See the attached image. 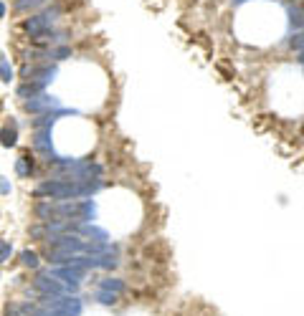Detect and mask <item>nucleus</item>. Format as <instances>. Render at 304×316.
Instances as JSON below:
<instances>
[{"mask_svg":"<svg viewBox=\"0 0 304 316\" xmlns=\"http://www.w3.org/2000/svg\"><path fill=\"white\" fill-rule=\"evenodd\" d=\"M15 142V132H3V144L8 147V144H13Z\"/></svg>","mask_w":304,"mask_h":316,"instance_id":"f257e3e1","label":"nucleus"},{"mask_svg":"<svg viewBox=\"0 0 304 316\" xmlns=\"http://www.w3.org/2000/svg\"><path fill=\"white\" fill-rule=\"evenodd\" d=\"M0 16H3V5H0Z\"/></svg>","mask_w":304,"mask_h":316,"instance_id":"f03ea898","label":"nucleus"}]
</instances>
